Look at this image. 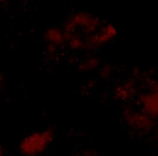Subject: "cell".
Segmentation results:
<instances>
[{"instance_id":"obj_3","label":"cell","mask_w":158,"mask_h":156,"mask_svg":"<svg viewBox=\"0 0 158 156\" xmlns=\"http://www.w3.org/2000/svg\"><path fill=\"white\" fill-rule=\"evenodd\" d=\"M2 77H1V75H0V84H2Z\"/></svg>"},{"instance_id":"obj_2","label":"cell","mask_w":158,"mask_h":156,"mask_svg":"<svg viewBox=\"0 0 158 156\" xmlns=\"http://www.w3.org/2000/svg\"><path fill=\"white\" fill-rule=\"evenodd\" d=\"M0 156H4V152H3V147L0 145Z\"/></svg>"},{"instance_id":"obj_1","label":"cell","mask_w":158,"mask_h":156,"mask_svg":"<svg viewBox=\"0 0 158 156\" xmlns=\"http://www.w3.org/2000/svg\"><path fill=\"white\" fill-rule=\"evenodd\" d=\"M52 140L53 132L51 130L35 132L23 138L19 150L25 156H37L47 150Z\"/></svg>"}]
</instances>
